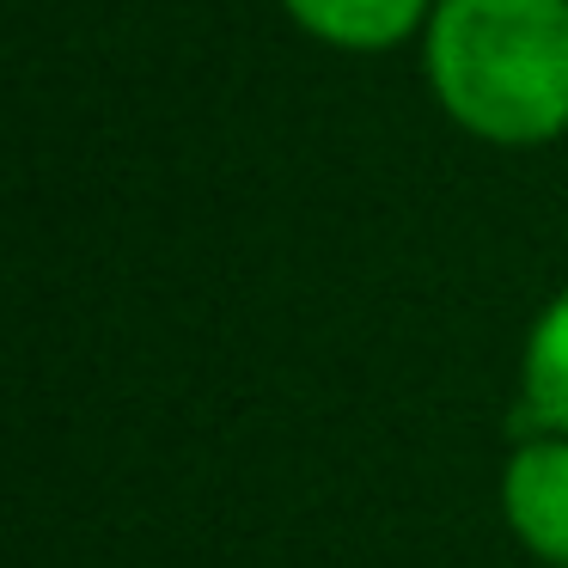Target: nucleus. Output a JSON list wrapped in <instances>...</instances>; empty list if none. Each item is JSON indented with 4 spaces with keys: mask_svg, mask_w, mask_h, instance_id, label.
I'll list each match as a JSON object with an SVG mask.
<instances>
[{
    "mask_svg": "<svg viewBox=\"0 0 568 568\" xmlns=\"http://www.w3.org/2000/svg\"><path fill=\"white\" fill-rule=\"evenodd\" d=\"M519 416L538 434H568V287L526 331V355H519Z\"/></svg>",
    "mask_w": 568,
    "mask_h": 568,
    "instance_id": "4",
    "label": "nucleus"
},
{
    "mask_svg": "<svg viewBox=\"0 0 568 568\" xmlns=\"http://www.w3.org/2000/svg\"><path fill=\"white\" fill-rule=\"evenodd\" d=\"M282 13L324 50L379 55L422 38L434 0H282Z\"/></svg>",
    "mask_w": 568,
    "mask_h": 568,
    "instance_id": "3",
    "label": "nucleus"
},
{
    "mask_svg": "<svg viewBox=\"0 0 568 568\" xmlns=\"http://www.w3.org/2000/svg\"><path fill=\"white\" fill-rule=\"evenodd\" d=\"M501 514L538 562L568 568V434H531L501 470Z\"/></svg>",
    "mask_w": 568,
    "mask_h": 568,
    "instance_id": "2",
    "label": "nucleus"
},
{
    "mask_svg": "<svg viewBox=\"0 0 568 568\" xmlns=\"http://www.w3.org/2000/svg\"><path fill=\"white\" fill-rule=\"evenodd\" d=\"M422 80L453 129L489 148L568 135V0H434Z\"/></svg>",
    "mask_w": 568,
    "mask_h": 568,
    "instance_id": "1",
    "label": "nucleus"
}]
</instances>
